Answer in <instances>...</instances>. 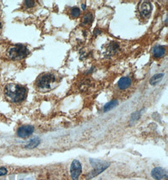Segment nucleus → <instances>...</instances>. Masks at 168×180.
<instances>
[{
  "mask_svg": "<svg viewBox=\"0 0 168 180\" xmlns=\"http://www.w3.org/2000/svg\"><path fill=\"white\" fill-rule=\"evenodd\" d=\"M26 94L27 89L19 84H8L5 88L6 98L13 103H19L25 100Z\"/></svg>",
  "mask_w": 168,
  "mask_h": 180,
  "instance_id": "nucleus-1",
  "label": "nucleus"
},
{
  "mask_svg": "<svg viewBox=\"0 0 168 180\" xmlns=\"http://www.w3.org/2000/svg\"><path fill=\"white\" fill-rule=\"evenodd\" d=\"M56 78L52 73H46L40 75L36 82L37 88L41 92H47L53 89L56 84Z\"/></svg>",
  "mask_w": 168,
  "mask_h": 180,
  "instance_id": "nucleus-2",
  "label": "nucleus"
},
{
  "mask_svg": "<svg viewBox=\"0 0 168 180\" xmlns=\"http://www.w3.org/2000/svg\"><path fill=\"white\" fill-rule=\"evenodd\" d=\"M89 162L91 163L92 167H93V169L87 175L86 178L88 179L94 178L96 176L100 175L101 173L105 171L110 165V163L107 161H101L99 159H90Z\"/></svg>",
  "mask_w": 168,
  "mask_h": 180,
  "instance_id": "nucleus-3",
  "label": "nucleus"
},
{
  "mask_svg": "<svg viewBox=\"0 0 168 180\" xmlns=\"http://www.w3.org/2000/svg\"><path fill=\"white\" fill-rule=\"evenodd\" d=\"M28 50L22 44H16L8 49L7 55L9 58L13 60H20L26 58L28 55Z\"/></svg>",
  "mask_w": 168,
  "mask_h": 180,
  "instance_id": "nucleus-4",
  "label": "nucleus"
},
{
  "mask_svg": "<svg viewBox=\"0 0 168 180\" xmlns=\"http://www.w3.org/2000/svg\"><path fill=\"white\" fill-rule=\"evenodd\" d=\"M82 172V166L78 160H74L71 163L70 173L73 180H79V178Z\"/></svg>",
  "mask_w": 168,
  "mask_h": 180,
  "instance_id": "nucleus-5",
  "label": "nucleus"
},
{
  "mask_svg": "<svg viewBox=\"0 0 168 180\" xmlns=\"http://www.w3.org/2000/svg\"><path fill=\"white\" fill-rule=\"evenodd\" d=\"M34 131V127L32 125H23L18 129L17 134L20 138H26L30 136Z\"/></svg>",
  "mask_w": 168,
  "mask_h": 180,
  "instance_id": "nucleus-6",
  "label": "nucleus"
},
{
  "mask_svg": "<svg viewBox=\"0 0 168 180\" xmlns=\"http://www.w3.org/2000/svg\"><path fill=\"white\" fill-rule=\"evenodd\" d=\"M151 175L155 180H161L167 176V173L163 167H156L152 170Z\"/></svg>",
  "mask_w": 168,
  "mask_h": 180,
  "instance_id": "nucleus-7",
  "label": "nucleus"
},
{
  "mask_svg": "<svg viewBox=\"0 0 168 180\" xmlns=\"http://www.w3.org/2000/svg\"><path fill=\"white\" fill-rule=\"evenodd\" d=\"M152 10V5L150 3H144L140 8V15L144 18L147 17Z\"/></svg>",
  "mask_w": 168,
  "mask_h": 180,
  "instance_id": "nucleus-8",
  "label": "nucleus"
},
{
  "mask_svg": "<svg viewBox=\"0 0 168 180\" xmlns=\"http://www.w3.org/2000/svg\"><path fill=\"white\" fill-rule=\"evenodd\" d=\"M131 79L130 78L125 77L121 78L118 82V86L121 90H125L128 88L131 85Z\"/></svg>",
  "mask_w": 168,
  "mask_h": 180,
  "instance_id": "nucleus-9",
  "label": "nucleus"
},
{
  "mask_svg": "<svg viewBox=\"0 0 168 180\" xmlns=\"http://www.w3.org/2000/svg\"><path fill=\"white\" fill-rule=\"evenodd\" d=\"M166 53L165 47L162 46H157L154 47L152 50V55L155 58H161Z\"/></svg>",
  "mask_w": 168,
  "mask_h": 180,
  "instance_id": "nucleus-10",
  "label": "nucleus"
},
{
  "mask_svg": "<svg viewBox=\"0 0 168 180\" xmlns=\"http://www.w3.org/2000/svg\"><path fill=\"white\" fill-rule=\"evenodd\" d=\"M40 143V139L38 137H34L29 140L25 146L26 149H33L37 147Z\"/></svg>",
  "mask_w": 168,
  "mask_h": 180,
  "instance_id": "nucleus-11",
  "label": "nucleus"
},
{
  "mask_svg": "<svg viewBox=\"0 0 168 180\" xmlns=\"http://www.w3.org/2000/svg\"><path fill=\"white\" fill-rule=\"evenodd\" d=\"M164 73H157L154 75V76H152L151 79H150L149 83L151 85H157L158 83H159L162 80L164 77Z\"/></svg>",
  "mask_w": 168,
  "mask_h": 180,
  "instance_id": "nucleus-12",
  "label": "nucleus"
},
{
  "mask_svg": "<svg viewBox=\"0 0 168 180\" xmlns=\"http://www.w3.org/2000/svg\"><path fill=\"white\" fill-rule=\"evenodd\" d=\"M118 102L117 100H113L109 102L108 103L105 104V106H104V112L109 111L114 109V108L118 106Z\"/></svg>",
  "mask_w": 168,
  "mask_h": 180,
  "instance_id": "nucleus-13",
  "label": "nucleus"
},
{
  "mask_svg": "<svg viewBox=\"0 0 168 180\" xmlns=\"http://www.w3.org/2000/svg\"><path fill=\"white\" fill-rule=\"evenodd\" d=\"M93 15L91 13H87L86 15H85L83 18V24H88L89 23H91L93 20Z\"/></svg>",
  "mask_w": 168,
  "mask_h": 180,
  "instance_id": "nucleus-14",
  "label": "nucleus"
},
{
  "mask_svg": "<svg viewBox=\"0 0 168 180\" xmlns=\"http://www.w3.org/2000/svg\"><path fill=\"white\" fill-rule=\"evenodd\" d=\"M140 112L137 111L136 113H134V114H132V115L131 118H130V123L134 124L135 122L137 121V120L140 118Z\"/></svg>",
  "mask_w": 168,
  "mask_h": 180,
  "instance_id": "nucleus-15",
  "label": "nucleus"
},
{
  "mask_svg": "<svg viewBox=\"0 0 168 180\" xmlns=\"http://www.w3.org/2000/svg\"><path fill=\"white\" fill-rule=\"evenodd\" d=\"M71 14L73 17L77 18L80 15V10L78 8H73L71 11Z\"/></svg>",
  "mask_w": 168,
  "mask_h": 180,
  "instance_id": "nucleus-16",
  "label": "nucleus"
},
{
  "mask_svg": "<svg viewBox=\"0 0 168 180\" xmlns=\"http://www.w3.org/2000/svg\"><path fill=\"white\" fill-rule=\"evenodd\" d=\"M25 6L26 8H32L35 5V1H25Z\"/></svg>",
  "mask_w": 168,
  "mask_h": 180,
  "instance_id": "nucleus-17",
  "label": "nucleus"
},
{
  "mask_svg": "<svg viewBox=\"0 0 168 180\" xmlns=\"http://www.w3.org/2000/svg\"><path fill=\"white\" fill-rule=\"evenodd\" d=\"M8 173V170L5 167H0V176H3L7 175Z\"/></svg>",
  "mask_w": 168,
  "mask_h": 180,
  "instance_id": "nucleus-18",
  "label": "nucleus"
},
{
  "mask_svg": "<svg viewBox=\"0 0 168 180\" xmlns=\"http://www.w3.org/2000/svg\"><path fill=\"white\" fill-rule=\"evenodd\" d=\"M81 7H82V8L83 9V10H86V5H85V4H82Z\"/></svg>",
  "mask_w": 168,
  "mask_h": 180,
  "instance_id": "nucleus-19",
  "label": "nucleus"
},
{
  "mask_svg": "<svg viewBox=\"0 0 168 180\" xmlns=\"http://www.w3.org/2000/svg\"><path fill=\"white\" fill-rule=\"evenodd\" d=\"M2 28V23L1 22H0V29Z\"/></svg>",
  "mask_w": 168,
  "mask_h": 180,
  "instance_id": "nucleus-20",
  "label": "nucleus"
}]
</instances>
